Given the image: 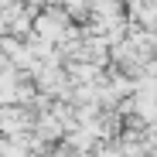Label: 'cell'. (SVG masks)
Instances as JSON below:
<instances>
[{
	"label": "cell",
	"instance_id": "1",
	"mask_svg": "<svg viewBox=\"0 0 157 157\" xmlns=\"http://www.w3.org/2000/svg\"><path fill=\"white\" fill-rule=\"evenodd\" d=\"M34 34H38V38H48L51 44L62 41V38H68V34H72V31H68V10L48 7L44 14H38V17H34Z\"/></svg>",
	"mask_w": 157,
	"mask_h": 157
},
{
	"label": "cell",
	"instance_id": "2",
	"mask_svg": "<svg viewBox=\"0 0 157 157\" xmlns=\"http://www.w3.org/2000/svg\"><path fill=\"white\" fill-rule=\"evenodd\" d=\"M34 133H38L41 140H58V137H65V126H62V120H58L55 113H51V116H41V120H38Z\"/></svg>",
	"mask_w": 157,
	"mask_h": 157
},
{
	"label": "cell",
	"instance_id": "3",
	"mask_svg": "<svg viewBox=\"0 0 157 157\" xmlns=\"http://www.w3.org/2000/svg\"><path fill=\"white\" fill-rule=\"evenodd\" d=\"M0 157H28V147H21V144H14V140H4Z\"/></svg>",
	"mask_w": 157,
	"mask_h": 157
},
{
	"label": "cell",
	"instance_id": "4",
	"mask_svg": "<svg viewBox=\"0 0 157 157\" xmlns=\"http://www.w3.org/2000/svg\"><path fill=\"white\" fill-rule=\"evenodd\" d=\"M99 157H123V147H120V144H116V147H106Z\"/></svg>",
	"mask_w": 157,
	"mask_h": 157
},
{
	"label": "cell",
	"instance_id": "5",
	"mask_svg": "<svg viewBox=\"0 0 157 157\" xmlns=\"http://www.w3.org/2000/svg\"><path fill=\"white\" fill-rule=\"evenodd\" d=\"M0 147H4V137H0Z\"/></svg>",
	"mask_w": 157,
	"mask_h": 157
}]
</instances>
